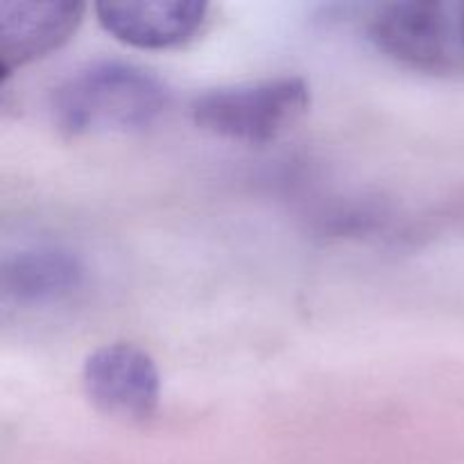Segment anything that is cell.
<instances>
[{
  "label": "cell",
  "mask_w": 464,
  "mask_h": 464,
  "mask_svg": "<svg viewBox=\"0 0 464 464\" xmlns=\"http://www.w3.org/2000/svg\"><path fill=\"white\" fill-rule=\"evenodd\" d=\"M170 107L161 77L125 62H98L68 77L53 93V116L71 136L143 131Z\"/></svg>",
  "instance_id": "1"
},
{
  "label": "cell",
  "mask_w": 464,
  "mask_h": 464,
  "mask_svg": "<svg viewBox=\"0 0 464 464\" xmlns=\"http://www.w3.org/2000/svg\"><path fill=\"white\" fill-rule=\"evenodd\" d=\"M311 107V89L302 77H275L249 84L220 86L190 104L195 125L238 143L263 145L297 125Z\"/></svg>",
  "instance_id": "2"
},
{
  "label": "cell",
  "mask_w": 464,
  "mask_h": 464,
  "mask_svg": "<svg viewBox=\"0 0 464 464\" xmlns=\"http://www.w3.org/2000/svg\"><path fill=\"white\" fill-rule=\"evenodd\" d=\"M84 392L95 411L121 421H145L157 412L161 376L148 352L130 343L95 349L82 370Z\"/></svg>",
  "instance_id": "3"
},
{
  "label": "cell",
  "mask_w": 464,
  "mask_h": 464,
  "mask_svg": "<svg viewBox=\"0 0 464 464\" xmlns=\"http://www.w3.org/2000/svg\"><path fill=\"white\" fill-rule=\"evenodd\" d=\"M370 41L394 62L438 72L451 66L453 25L440 0H401L376 9L367 25Z\"/></svg>",
  "instance_id": "4"
},
{
  "label": "cell",
  "mask_w": 464,
  "mask_h": 464,
  "mask_svg": "<svg viewBox=\"0 0 464 464\" xmlns=\"http://www.w3.org/2000/svg\"><path fill=\"white\" fill-rule=\"evenodd\" d=\"M86 5L77 0L57 3H3L0 7V77L62 48L77 32Z\"/></svg>",
  "instance_id": "5"
},
{
  "label": "cell",
  "mask_w": 464,
  "mask_h": 464,
  "mask_svg": "<svg viewBox=\"0 0 464 464\" xmlns=\"http://www.w3.org/2000/svg\"><path fill=\"white\" fill-rule=\"evenodd\" d=\"M98 21L109 34L140 50L184 45L207 23L208 5L199 0L175 3H98Z\"/></svg>",
  "instance_id": "6"
},
{
  "label": "cell",
  "mask_w": 464,
  "mask_h": 464,
  "mask_svg": "<svg viewBox=\"0 0 464 464\" xmlns=\"http://www.w3.org/2000/svg\"><path fill=\"white\" fill-rule=\"evenodd\" d=\"M84 281V266L62 247H32L3 263V290L21 304H50L75 293Z\"/></svg>",
  "instance_id": "7"
},
{
  "label": "cell",
  "mask_w": 464,
  "mask_h": 464,
  "mask_svg": "<svg viewBox=\"0 0 464 464\" xmlns=\"http://www.w3.org/2000/svg\"><path fill=\"white\" fill-rule=\"evenodd\" d=\"M460 41H462V48H464V7H462V14H460Z\"/></svg>",
  "instance_id": "8"
}]
</instances>
